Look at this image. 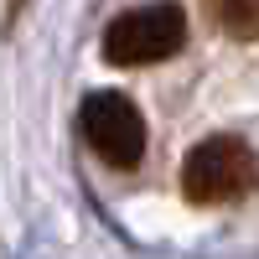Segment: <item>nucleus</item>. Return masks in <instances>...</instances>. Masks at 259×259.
I'll list each match as a JSON object with an SVG mask.
<instances>
[{
	"instance_id": "4",
	"label": "nucleus",
	"mask_w": 259,
	"mask_h": 259,
	"mask_svg": "<svg viewBox=\"0 0 259 259\" xmlns=\"http://www.w3.org/2000/svg\"><path fill=\"white\" fill-rule=\"evenodd\" d=\"M202 11L233 41H254L259 36V0H202Z\"/></svg>"
},
{
	"instance_id": "1",
	"label": "nucleus",
	"mask_w": 259,
	"mask_h": 259,
	"mask_svg": "<svg viewBox=\"0 0 259 259\" xmlns=\"http://www.w3.org/2000/svg\"><path fill=\"white\" fill-rule=\"evenodd\" d=\"M259 187V156L239 135H207L187 150L182 161V192L197 207H223L239 202Z\"/></svg>"
},
{
	"instance_id": "3",
	"label": "nucleus",
	"mask_w": 259,
	"mask_h": 259,
	"mask_svg": "<svg viewBox=\"0 0 259 259\" xmlns=\"http://www.w3.org/2000/svg\"><path fill=\"white\" fill-rule=\"evenodd\" d=\"M78 130H83V140H89V150L104 166H114V171H130L145 156V114L114 89H99V94L83 99Z\"/></svg>"
},
{
	"instance_id": "2",
	"label": "nucleus",
	"mask_w": 259,
	"mask_h": 259,
	"mask_svg": "<svg viewBox=\"0 0 259 259\" xmlns=\"http://www.w3.org/2000/svg\"><path fill=\"white\" fill-rule=\"evenodd\" d=\"M182 41H187V16L171 0H150V6L119 11L104 26V62L150 68V62H166L171 52H182Z\"/></svg>"
}]
</instances>
